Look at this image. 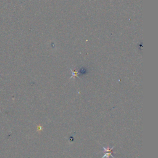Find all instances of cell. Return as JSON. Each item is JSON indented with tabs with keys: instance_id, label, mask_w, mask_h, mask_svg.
<instances>
[{
	"instance_id": "obj_1",
	"label": "cell",
	"mask_w": 158,
	"mask_h": 158,
	"mask_svg": "<svg viewBox=\"0 0 158 158\" xmlns=\"http://www.w3.org/2000/svg\"><path fill=\"white\" fill-rule=\"evenodd\" d=\"M113 148H114V147L111 148V149H109V148L106 149V148H103V149H104V151H105V152H107V153H106V154H104V156H103V157L102 158H108L109 156H112V150H113ZM112 156L114 158V156Z\"/></svg>"
},
{
	"instance_id": "obj_2",
	"label": "cell",
	"mask_w": 158,
	"mask_h": 158,
	"mask_svg": "<svg viewBox=\"0 0 158 158\" xmlns=\"http://www.w3.org/2000/svg\"><path fill=\"white\" fill-rule=\"evenodd\" d=\"M72 75L71 78H72V77H76V76H77V72H76V71H72Z\"/></svg>"
}]
</instances>
